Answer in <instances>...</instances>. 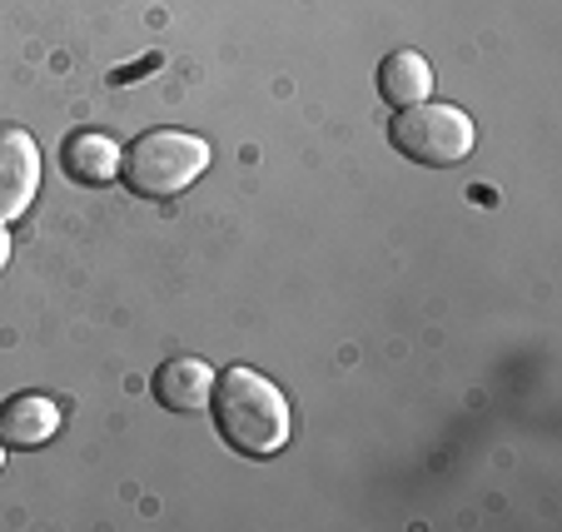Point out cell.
<instances>
[{"instance_id":"obj_10","label":"cell","mask_w":562,"mask_h":532,"mask_svg":"<svg viewBox=\"0 0 562 532\" xmlns=\"http://www.w3.org/2000/svg\"><path fill=\"white\" fill-rule=\"evenodd\" d=\"M0 468H5V443H0Z\"/></svg>"},{"instance_id":"obj_3","label":"cell","mask_w":562,"mask_h":532,"mask_svg":"<svg viewBox=\"0 0 562 532\" xmlns=\"http://www.w3.org/2000/svg\"><path fill=\"white\" fill-rule=\"evenodd\" d=\"M389 139L404 160L428 165V170H453V165H463L473 155L477 129L458 105L424 100V105H408L389 120Z\"/></svg>"},{"instance_id":"obj_2","label":"cell","mask_w":562,"mask_h":532,"mask_svg":"<svg viewBox=\"0 0 562 532\" xmlns=\"http://www.w3.org/2000/svg\"><path fill=\"white\" fill-rule=\"evenodd\" d=\"M210 139L190 129H145L120 160V180L139 200H175L210 170Z\"/></svg>"},{"instance_id":"obj_5","label":"cell","mask_w":562,"mask_h":532,"mask_svg":"<svg viewBox=\"0 0 562 532\" xmlns=\"http://www.w3.org/2000/svg\"><path fill=\"white\" fill-rule=\"evenodd\" d=\"M60 433V404L45 394H15L0 404V443L5 448H45Z\"/></svg>"},{"instance_id":"obj_6","label":"cell","mask_w":562,"mask_h":532,"mask_svg":"<svg viewBox=\"0 0 562 532\" xmlns=\"http://www.w3.org/2000/svg\"><path fill=\"white\" fill-rule=\"evenodd\" d=\"M60 160H65V174L80 184H115L125 149H120L110 135H100V129H75V135L65 139Z\"/></svg>"},{"instance_id":"obj_1","label":"cell","mask_w":562,"mask_h":532,"mask_svg":"<svg viewBox=\"0 0 562 532\" xmlns=\"http://www.w3.org/2000/svg\"><path fill=\"white\" fill-rule=\"evenodd\" d=\"M210 414L234 453L269 459V453H279L289 443V398L255 369H224L214 378Z\"/></svg>"},{"instance_id":"obj_7","label":"cell","mask_w":562,"mask_h":532,"mask_svg":"<svg viewBox=\"0 0 562 532\" xmlns=\"http://www.w3.org/2000/svg\"><path fill=\"white\" fill-rule=\"evenodd\" d=\"M214 394V369L204 359H170L155 373V398L175 414H200L210 408Z\"/></svg>"},{"instance_id":"obj_4","label":"cell","mask_w":562,"mask_h":532,"mask_svg":"<svg viewBox=\"0 0 562 532\" xmlns=\"http://www.w3.org/2000/svg\"><path fill=\"white\" fill-rule=\"evenodd\" d=\"M41 194V145L31 129L5 125L0 129V224L21 219Z\"/></svg>"},{"instance_id":"obj_9","label":"cell","mask_w":562,"mask_h":532,"mask_svg":"<svg viewBox=\"0 0 562 532\" xmlns=\"http://www.w3.org/2000/svg\"><path fill=\"white\" fill-rule=\"evenodd\" d=\"M5 264H11V235H5V224H0V274H5Z\"/></svg>"},{"instance_id":"obj_8","label":"cell","mask_w":562,"mask_h":532,"mask_svg":"<svg viewBox=\"0 0 562 532\" xmlns=\"http://www.w3.org/2000/svg\"><path fill=\"white\" fill-rule=\"evenodd\" d=\"M379 95L389 100L393 110L424 105V100L434 95V65H428L418 50L383 55V65H379Z\"/></svg>"}]
</instances>
